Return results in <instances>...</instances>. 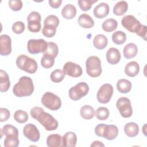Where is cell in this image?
<instances>
[{
	"instance_id": "cell-1",
	"label": "cell",
	"mask_w": 147,
	"mask_h": 147,
	"mask_svg": "<svg viewBox=\"0 0 147 147\" xmlns=\"http://www.w3.org/2000/svg\"><path fill=\"white\" fill-rule=\"evenodd\" d=\"M30 114L32 118L38 121L48 131L55 130L59 126L57 121L52 115L45 112L42 107H33L30 110Z\"/></svg>"
},
{
	"instance_id": "cell-2",
	"label": "cell",
	"mask_w": 147,
	"mask_h": 147,
	"mask_svg": "<svg viewBox=\"0 0 147 147\" xmlns=\"http://www.w3.org/2000/svg\"><path fill=\"white\" fill-rule=\"evenodd\" d=\"M32 79L26 76H21L18 82L14 86L13 92L17 97H25L31 95L34 91Z\"/></svg>"
},
{
	"instance_id": "cell-3",
	"label": "cell",
	"mask_w": 147,
	"mask_h": 147,
	"mask_svg": "<svg viewBox=\"0 0 147 147\" xmlns=\"http://www.w3.org/2000/svg\"><path fill=\"white\" fill-rule=\"evenodd\" d=\"M95 133L98 137L105 138L107 140H113L118 134V129L114 125L99 123L95 128Z\"/></svg>"
},
{
	"instance_id": "cell-4",
	"label": "cell",
	"mask_w": 147,
	"mask_h": 147,
	"mask_svg": "<svg viewBox=\"0 0 147 147\" xmlns=\"http://www.w3.org/2000/svg\"><path fill=\"white\" fill-rule=\"evenodd\" d=\"M16 63L20 69L28 74H34L37 70L38 65L36 60L25 55H19L17 57Z\"/></svg>"
},
{
	"instance_id": "cell-5",
	"label": "cell",
	"mask_w": 147,
	"mask_h": 147,
	"mask_svg": "<svg viewBox=\"0 0 147 147\" xmlns=\"http://www.w3.org/2000/svg\"><path fill=\"white\" fill-rule=\"evenodd\" d=\"M86 68L87 74L92 78L99 76L102 72L101 61L98 56H91L86 61Z\"/></svg>"
},
{
	"instance_id": "cell-6",
	"label": "cell",
	"mask_w": 147,
	"mask_h": 147,
	"mask_svg": "<svg viewBox=\"0 0 147 147\" xmlns=\"http://www.w3.org/2000/svg\"><path fill=\"white\" fill-rule=\"evenodd\" d=\"M41 102L45 107L53 111L59 110L61 106L60 98L51 92L44 93L41 99Z\"/></svg>"
},
{
	"instance_id": "cell-7",
	"label": "cell",
	"mask_w": 147,
	"mask_h": 147,
	"mask_svg": "<svg viewBox=\"0 0 147 147\" xmlns=\"http://www.w3.org/2000/svg\"><path fill=\"white\" fill-rule=\"evenodd\" d=\"M88 91V85L86 82H79L69 90V97L73 100H78L85 96Z\"/></svg>"
},
{
	"instance_id": "cell-8",
	"label": "cell",
	"mask_w": 147,
	"mask_h": 147,
	"mask_svg": "<svg viewBox=\"0 0 147 147\" xmlns=\"http://www.w3.org/2000/svg\"><path fill=\"white\" fill-rule=\"evenodd\" d=\"M121 24L123 28L131 33H135L136 34L142 28L141 22L132 15H126L121 20Z\"/></svg>"
},
{
	"instance_id": "cell-9",
	"label": "cell",
	"mask_w": 147,
	"mask_h": 147,
	"mask_svg": "<svg viewBox=\"0 0 147 147\" xmlns=\"http://www.w3.org/2000/svg\"><path fill=\"white\" fill-rule=\"evenodd\" d=\"M48 48V42L42 38L30 39L27 43V49L30 54L44 53Z\"/></svg>"
},
{
	"instance_id": "cell-10",
	"label": "cell",
	"mask_w": 147,
	"mask_h": 147,
	"mask_svg": "<svg viewBox=\"0 0 147 147\" xmlns=\"http://www.w3.org/2000/svg\"><path fill=\"white\" fill-rule=\"evenodd\" d=\"M116 106L122 117L129 118L132 115L133 109L129 98L126 97L119 98L117 101Z\"/></svg>"
},
{
	"instance_id": "cell-11",
	"label": "cell",
	"mask_w": 147,
	"mask_h": 147,
	"mask_svg": "<svg viewBox=\"0 0 147 147\" xmlns=\"http://www.w3.org/2000/svg\"><path fill=\"white\" fill-rule=\"evenodd\" d=\"M113 94V86L109 83H105L98 90L96 94V98L99 103L105 104L110 102Z\"/></svg>"
},
{
	"instance_id": "cell-12",
	"label": "cell",
	"mask_w": 147,
	"mask_h": 147,
	"mask_svg": "<svg viewBox=\"0 0 147 147\" xmlns=\"http://www.w3.org/2000/svg\"><path fill=\"white\" fill-rule=\"evenodd\" d=\"M63 71L65 75L73 78H78L83 73L82 67L79 64L72 61H68L65 63L63 68Z\"/></svg>"
},
{
	"instance_id": "cell-13",
	"label": "cell",
	"mask_w": 147,
	"mask_h": 147,
	"mask_svg": "<svg viewBox=\"0 0 147 147\" xmlns=\"http://www.w3.org/2000/svg\"><path fill=\"white\" fill-rule=\"evenodd\" d=\"M25 137L32 142H37L40 138V133L37 127L32 123L26 124L23 129Z\"/></svg>"
},
{
	"instance_id": "cell-14",
	"label": "cell",
	"mask_w": 147,
	"mask_h": 147,
	"mask_svg": "<svg viewBox=\"0 0 147 147\" xmlns=\"http://www.w3.org/2000/svg\"><path fill=\"white\" fill-rule=\"evenodd\" d=\"M11 52V39L7 34L0 36V54L7 56Z\"/></svg>"
},
{
	"instance_id": "cell-15",
	"label": "cell",
	"mask_w": 147,
	"mask_h": 147,
	"mask_svg": "<svg viewBox=\"0 0 147 147\" xmlns=\"http://www.w3.org/2000/svg\"><path fill=\"white\" fill-rule=\"evenodd\" d=\"M106 57L109 63L111 65H115L119 62L121 55L119 51L117 48L111 47L107 50Z\"/></svg>"
},
{
	"instance_id": "cell-16",
	"label": "cell",
	"mask_w": 147,
	"mask_h": 147,
	"mask_svg": "<svg viewBox=\"0 0 147 147\" xmlns=\"http://www.w3.org/2000/svg\"><path fill=\"white\" fill-rule=\"evenodd\" d=\"M109 13V6L107 3L101 2L96 6L93 10L94 16L97 18H103Z\"/></svg>"
},
{
	"instance_id": "cell-17",
	"label": "cell",
	"mask_w": 147,
	"mask_h": 147,
	"mask_svg": "<svg viewBox=\"0 0 147 147\" xmlns=\"http://www.w3.org/2000/svg\"><path fill=\"white\" fill-rule=\"evenodd\" d=\"M77 142V136L73 131H68L62 137V145L65 147H74Z\"/></svg>"
},
{
	"instance_id": "cell-18",
	"label": "cell",
	"mask_w": 147,
	"mask_h": 147,
	"mask_svg": "<svg viewBox=\"0 0 147 147\" xmlns=\"http://www.w3.org/2000/svg\"><path fill=\"white\" fill-rule=\"evenodd\" d=\"M78 22L81 27L84 29H90L94 25V21L90 15L86 13L80 15L78 20Z\"/></svg>"
},
{
	"instance_id": "cell-19",
	"label": "cell",
	"mask_w": 147,
	"mask_h": 147,
	"mask_svg": "<svg viewBox=\"0 0 147 147\" xmlns=\"http://www.w3.org/2000/svg\"><path fill=\"white\" fill-rule=\"evenodd\" d=\"M138 53V47L134 43L130 42L126 44L123 49V54L126 59L134 57Z\"/></svg>"
},
{
	"instance_id": "cell-20",
	"label": "cell",
	"mask_w": 147,
	"mask_h": 147,
	"mask_svg": "<svg viewBox=\"0 0 147 147\" xmlns=\"http://www.w3.org/2000/svg\"><path fill=\"white\" fill-rule=\"evenodd\" d=\"M140 72V65L135 61L128 63L125 67V73L129 77H134L137 76Z\"/></svg>"
},
{
	"instance_id": "cell-21",
	"label": "cell",
	"mask_w": 147,
	"mask_h": 147,
	"mask_svg": "<svg viewBox=\"0 0 147 147\" xmlns=\"http://www.w3.org/2000/svg\"><path fill=\"white\" fill-rule=\"evenodd\" d=\"M10 86L9 76L3 69L0 70V91L5 92L8 91Z\"/></svg>"
},
{
	"instance_id": "cell-22",
	"label": "cell",
	"mask_w": 147,
	"mask_h": 147,
	"mask_svg": "<svg viewBox=\"0 0 147 147\" xmlns=\"http://www.w3.org/2000/svg\"><path fill=\"white\" fill-rule=\"evenodd\" d=\"M123 130L125 134L129 137H136L139 133V126L138 124L133 122L125 124Z\"/></svg>"
},
{
	"instance_id": "cell-23",
	"label": "cell",
	"mask_w": 147,
	"mask_h": 147,
	"mask_svg": "<svg viewBox=\"0 0 147 147\" xmlns=\"http://www.w3.org/2000/svg\"><path fill=\"white\" fill-rule=\"evenodd\" d=\"M62 16L66 20H71L74 18L76 14V8L72 4L65 5L61 10Z\"/></svg>"
},
{
	"instance_id": "cell-24",
	"label": "cell",
	"mask_w": 147,
	"mask_h": 147,
	"mask_svg": "<svg viewBox=\"0 0 147 147\" xmlns=\"http://www.w3.org/2000/svg\"><path fill=\"white\" fill-rule=\"evenodd\" d=\"M117 88L118 91L122 94H126L130 91L132 84L130 81L126 79H121L117 82Z\"/></svg>"
},
{
	"instance_id": "cell-25",
	"label": "cell",
	"mask_w": 147,
	"mask_h": 147,
	"mask_svg": "<svg viewBox=\"0 0 147 147\" xmlns=\"http://www.w3.org/2000/svg\"><path fill=\"white\" fill-rule=\"evenodd\" d=\"M108 43V39L106 36L102 34H99L95 36L93 40V45L98 49L102 50L105 48Z\"/></svg>"
},
{
	"instance_id": "cell-26",
	"label": "cell",
	"mask_w": 147,
	"mask_h": 147,
	"mask_svg": "<svg viewBox=\"0 0 147 147\" xmlns=\"http://www.w3.org/2000/svg\"><path fill=\"white\" fill-rule=\"evenodd\" d=\"M47 145L49 147L63 146L62 137L58 134H52L47 138Z\"/></svg>"
},
{
	"instance_id": "cell-27",
	"label": "cell",
	"mask_w": 147,
	"mask_h": 147,
	"mask_svg": "<svg viewBox=\"0 0 147 147\" xmlns=\"http://www.w3.org/2000/svg\"><path fill=\"white\" fill-rule=\"evenodd\" d=\"M80 114L81 117L83 119L86 120H90L94 117L95 111L91 106L88 105H85L80 108Z\"/></svg>"
},
{
	"instance_id": "cell-28",
	"label": "cell",
	"mask_w": 147,
	"mask_h": 147,
	"mask_svg": "<svg viewBox=\"0 0 147 147\" xmlns=\"http://www.w3.org/2000/svg\"><path fill=\"white\" fill-rule=\"evenodd\" d=\"M128 9V3L125 1H118L114 6L113 11L115 16L123 15Z\"/></svg>"
},
{
	"instance_id": "cell-29",
	"label": "cell",
	"mask_w": 147,
	"mask_h": 147,
	"mask_svg": "<svg viewBox=\"0 0 147 147\" xmlns=\"http://www.w3.org/2000/svg\"><path fill=\"white\" fill-rule=\"evenodd\" d=\"M118 26V22L114 18L106 19L102 24V29L106 32H111L115 30Z\"/></svg>"
},
{
	"instance_id": "cell-30",
	"label": "cell",
	"mask_w": 147,
	"mask_h": 147,
	"mask_svg": "<svg viewBox=\"0 0 147 147\" xmlns=\"http://www.w3.org/2000/svg\"><path fill=\"white\" fill-rule=\"evenodd\" d=\"M126 40V34L121 30H117L112 34V41L117 45H121L125 42Z\"/></svg>"
},
{
	"instance_id": "cell-31",
	"label": "cell",
	"mask_w": 147,
	"mask_h": 147,
	"mask_svg": "<svg viewBox=\"0 0 147 147\" xmlns=\"http://www.w3.org/2000/svg\"><path fill=\"white\" fill-rule=\"evenodd\" d=\"M1 131L2 132L3 134L6 137L7 136H16L18 137V130L13 125L7 124L3 126L1 129Z\"/></svg>"
},
{
	"instance_id": "cell-32",
	"label": "cell",
	"mask_w": 147,
	"mask_h": 147,
	"mask_svg": "<svg viewBox=\"0 0 147 147\" xmlns=\"http://www.w3.org/2000/svg\"><path fill=\"white\" fill-rule=\"evenodd\" d=\"M41 66L46 69L50 68L53 67L55 63V57L53 56L47 55V54H44L41 61Z\"/></svg>"
},
{
	"instance_id": "cell-33",
	"label": "cell",
	"mask_w": 147,
	"mask_h": 147,
	"mask_svg": "<svg viewBox=\"0 0 147 147\" xmlns=\"http://www.w3.org/2000/svg\"><path fill=\"white\" fill-rule=\"evenodd\" d=\"M14 119L19 123H24L28 120V113L22 110H18L15 111L13 115Z\"/></svg>"
},
{
	"instance_id": "cell-34",
	"label": "cell",
	"mask_w": 147,
	"mask_h": 147,
	"mask_svg": "<svg viewBox=\"0 0 147 147\" xmlns=\"http://www.w3.org/2000/svg\"><path fill=\"white\" fill-rule=\"evenodd\" d=\"M109 114L110 111L107 107H99L96 109L95 115L98 119L100 121H104L109 118Z\"/></svg>"
},
{
	"instance_id": "cell-35",
	"label": "cell",
	"mask_w": 147,
	"mask_h": 147,
	"mask_svg": "<svg viewBox=\"0 0 147 147\" xmlns=\"http://www.w3.org/2000/svg\"><path fill=\"white\" fill-rule=\"evenodd\" d=\"M65 75L62 70L56 69L51 72L50 75V79L53 82L57 83L61 82L64 79Z\"/></svg>"
},
{
	"instance_id": "cell-36",
	"label": "cell",
	"mask_w": 147,
	"mask_h": 147,
	"mask_svg": "<svg viewBox=\"0 0 147 147\" xmlns=\"http://www.w3.org/2000/svg\"><path fill=\"white\" fill-rule=\"evenodd\" d=\"M59 53V48L57 45L53 42H48V48L44 54L49 55L53 57H56Z\"/></svg>"
},
{
	"instance_id": "cell-37",
	"label": "cell",
	"mask_w": 147,
	"mask_h": 147,
	"mask_svg": "<svg viewBox=\"0 0 147 147\" xmlns=\"http://www.w3.org/2000/svg\"><path fill=\"white\" fill-rule=\"evenodd\" d=\"M20 141L18 137L7 136L6 137L3 145L5 147H17L19 145Z\"/></svg>"
},
{
	"instance_id": "cell-38",
	"label": "cell",
	"mask_w": 147,
	"mask_h": 147,
	"mask_svg": "<svg viewBox=\"0 0 147 147\" xmlns=\"http://www.w3.org/2000/svg\"><path fill=\"white\" fill-rule=\"evenodd\" d=\"M97 1L98 0H79L78 1V3L79 7L82 11H86L89 10L91 8L92 5Z\"/></svg>"
},
{
	"instance_id": "cell-39",
	"label": "cell",
	"mask_w": 147,
	"mask_h": 147,
	"mask_svg": "<svg viewBox=\"0 0 147 147\" xmlns=\"http://www.w3.org/2000/svg\"><path fill=\"white\" fill-rule=\"evenodd\" d=\"M56 33V28L52 25H44L42 29V34L48 38L53 37Z\"/></svg>"
},
{
	"instance_id": "cell-40",
	"label": "cell",
	"mask_w": 147,
	"mask_h": 147,
	"mask_svg": "<svg viewBox=\"0 0 147 147\" xmlns=\"http://www.w3.org/2000/svg\"><path fill=\"white\" fill-rule=\"evenodd\" d=\"M59 19L55 15H49L44 21V25H52L57 28L59 25Z\"/></svg>"
},
{
	"instance_id": "cell-41",
	"label": "cell",
	"mask_w": 147,
	"mask_h": 147,
	"mask_svg": "<svg viewBox=\"0 0 147 147\" xmlns=\"http://www.w3.org/2000/svg\"><path fill=\"white\" fill-rule=\"evenodd\" d=\"M41 24L40 21H29L28 22V29L33 33H37L41 30Z\"/></svg>"
},
{
	"instance_id": "cell-42",
	"label": "cell",
	"mask_w": 147,
	"mask_h": 147,
	"mask_svg": "<svg viewBox=\"0 0 147 147\" xmlns=\"http://www.w3.org/2000/svg\"><path fill=\"white\" fill-rule=\"evenodd\" d=\"M25 29V24L22 21H17L14 22L11 27V29L13 32L17 34H21Z\"/></svg>"
},
{
	"instance_id": "cell-43",
	"label": "cell",
	"mask_w": 147,
	"mask_h": 147,
	"mask_svg": "<svg viewBox=\"0 0 147 147\" xmlns=\"http://www.w3.org/2000/svg\"><path fill=\"white\" fill-rule=\"evenodd\" d=\"M9 7L14 11L20 10L22 7V2L20 0H10L8 2Z\"/></svg>"
},
{
	"instance_id": "cell-44",
	"label": "cell",
	"mask_w": 147,
	"mask_h": 147,
	"mask_svg": "<svg viewBox=\"0 0 147 147\" xmlns=\"http://www.w3.org/2000/svg\"><path fill=\"white\" fill-rule=\"evenodd\" d=\"M10 116V113L9 110L4 107H1L0 109V121L1 122L6 121Z\"/></svg>"
},
{
	"instance_id": "cell-45",
	"label": "cell",
	"mask_w": 147,
	"mask_h": 147,
	"mask_svg": "<svg viewBox=\"0 0 147 147\" xmlns=\"http://www.w3.org/2000/svg\"><path fill=\"white\" fill-rule=\"evenodd\" d=\"M41 17L40 14L36 11H33L30 13V14L28 15L27 17V21H40L41 22Z\"/></svg>"
},
{
	"instance_id": "cell-46",
	"label": "cell",
	"mask_w": 147,
	"mask_h": 147,
	"mask_svg": "<svg viewBox=\"0 0 147 147\" xmlns=\"http://www.w3.org/2000/svg\"><path fill=\"white\" fill-rule=\"evenodd\" d=\"M49 5L52 8L57 9L61 5L62 1L61 0H49L48 1Z\"/></svg>"
},
{
	"instance_id": "cell-47",
	"label": "cell",
	"mask_w": 147,
	"mask_h": 147,
	"mask_svg": "<svg viewBox=\"0 0 147 147\" xmlns=\"http://www.w3.org/2000/svg\"><path fill=\"white\" fill-rule=\"evenodd\" d=\"M91 147L92 146H95V147H97V146H105V145L102 143V142L100 141H94L90 145Z\"/></svg>"
},
{
	"instance_id": "cell-48",
	"label": "cell",
	"mask_w": 147,
	"mask_h": 147,
	"mask_svg": "<svg viewBox=\"0 0 147 147\" xmlns=\"http://www.w3.org/2000/svg\"><path fill=\"white\" fill-rule=\"evenodd\" d=\"M146 124L145 123V124L144 125V126H143V127H142V130L143 131V133H144L145 135H146V131H145V130H146Z\"/></svg>"
}]
</instances>
